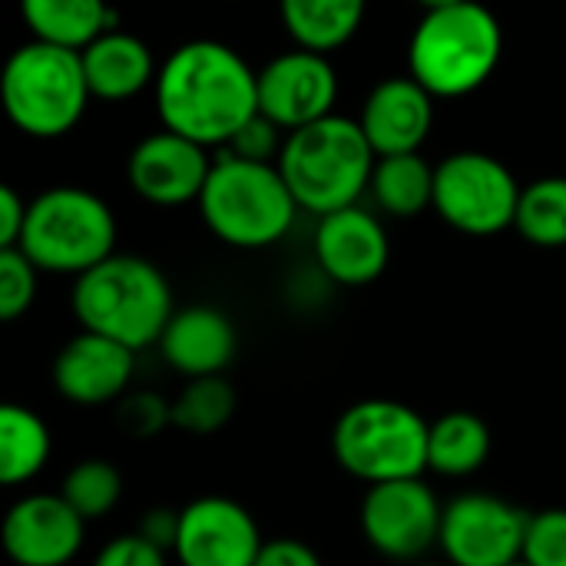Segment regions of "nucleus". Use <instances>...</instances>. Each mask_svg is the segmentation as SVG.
I'll list each match as a JSON object with an SVG mask.
<instances>
[{"mask_svg": "<svg viewBox=\"0 0 566 566\" xmlns=\"http://www.w3.org/2000/svg\"><path fill=\"white\" fill-rule=\"evenodd\" d=\"M156 109L166 129L222 149L259 113V73L219 40H189L159 66Z\"/></svg>", "mask_w": 566, "mask_h": 566, "instance_id": "obj_1", "label": "nucleus"}, {"mask_svg": "<svg viewBox=\"0 0 566 566\" xmlns=\"http://www.w3.org/2000/svg\"><path fill=\"white\" fill-rule=\"evenodd\" d=\"M70 305L80 328L106 335L133 352L159 345L176 312L166 275L149 259L119 252L76 275Z\"/></svg>", "mask_w": 566, "mask_h": 566, "instance_id": "obj_2", "label": "nucleus"}, {"mask_svg": "<svg viewBox=\"0 0 566 566\" xmlns=\"http://www.w3.org/2000/svg\"><path fill=\"white\" fill-rule=\"evenodd\" d=\"M279 169L298 202V209L328 216L358 206L375 172V149L358 119L338 113L285 133Z\"/></svg>", "mask_w": 566, "mask_h": 566, "instance_id": "obj_3", "label": "nucleus"}, {"mask_svg": "<svg viewBox=\"0 0 566 566\" xmlns=\"http://www.w3.org/2000/svg\"><path fill=\"white\" fill-rule=\"evenodd\" d=\"M504 56V30L494 10L464 0L424 10L408 43V73L438 99H458L481 90Z\"/></svg>", "mask_w": 566, "mask_h": 566, "instance_id": "obj_4", "label": "nucleus"}, {"mask_svg": "<svg viewBox=\"0 0 566 566\" xmlns=\"http://www.w3.org/2000/svg\"><path fill=\"white\" fill-rule=\"evenodd\" d=\"M206 229L232 249H265L289 235L298 202L279 163L219 153L199 196Z\"/></svg>", "mask_w": 566, "mask_h": 566, "instance_id": "obj_5", "label": "nucleus"}, {"mask_svg": "<svg viewBox=\"0 0 566 566\" xmlns=\"http://www.w3.org/2000/svg\"><path fill=\"white\" fill-rule=\"evenodd\" d=\"M0 99L20 133L33 139L66 136L93 99L80 50L46 40L17 46L3 63Z\"/></svg>", "mask_w": 566, "mask_h": 566, "instance_id": "obj_6", "label": "nucleus"}, {"mask_svg": "<svg viewBox=\"0 0 566 566\" xmlns=\"http://www.w3.org/2000/svg\"><path fill=\"white\" fill-rule=\"evenodd\" d=\"M428 434L431 421H424L411 405L368 398L338 415L332 428V454L345 474L368 488L424 478Z\"/></svg>", "mask_w": 566, "mask_h": 566, "instance_id": "obj_7", "label": "nucleus"}, {"mask_svg": "<svg viewBox=\"0 0 566 566\" xmlns=\"http://www.w3.org/2000/svg\"><path fill=\"white\" fill-rule=\"evenodd\" d=\"M20 252L53 275H83L116 252L113 209L90 189L53 186L30 199Z\"/></svg>", "mask_w": 566, "mask_h": 566, "instance_id": "obj_8", "label": "nucleus"}, {"mask_svg": "<svg viewBox=\"0 0 566 566\" xmlns=\"http://www.w3.org/2000/svg\"><path fill=\"white\" fill-rule=\"evenodd\" d=\"M521 186L514 172L478 149H464L434 169V212L464 235H497L514 229Z\"/></svg>", "mask_w": 566, "mask_h": 566, "instance_id": "obj_9", "label": "nucleus"}, {"mask_svg": "<svg viewBox=\"0 0 566 566\" xmlns=\"http://www.w3.org/2000/svg\"><path fill=\"white\" fill-rule=\"evenodd\" d=\"M444 504L424 478L371 484L358 507L365 544L391 564L424 560L441 537Z\"/></svg>", "mask_w": 566, "mask_h": 566, "instance_id": "obj_10", "label": "nucleus"}, {"mask_svg": "<svg viewBox=\"0 0 566 566\" xmlns=\"http://www.w3.org/2000/svg\"><path fill=\"white\" fill-rule=\"evenodd\" d=\"M531 514L517 504L468 491L444 504L438 551L451 566H511L524 560Z\"/></svg>", "mask_w": 566, "mask_h": 566, "instance_id": "obj_11", "label": "nucleus"}, {"mask_svg": "<svg viewBox=\"0 0 566 566\" xmlns=\"http://www.w3.org/2000/svg\"><path fill=\"white\" fill-rule=\"evenodd\" d=\"M338 73L325 53L295 46L259 70V113L292 133L335 113Z\"/></svg>", "mask_w": 566, "mask_h": 566, "instance_id": "obj_12", "label": "nucleus"}, {"mask_svg": "<svg viewBox=\"0 0 566 566\" xmlns=\"http://www.w3.org/2000/svg\"><path fill=\"white\" fill-rule=\"evenodd\" d=\"M265 537L255 517L232 497H196L179 511L172 560L179 566H255Z\"/></svg>", "mask_w": 566, "mask_h": 566, "instance_id": "obj_13", "label": "nucleus"}, {"mask_svg": "<svg viewBox=\"0 0 566 566\" xmlns=\"http://www.w3.org/2000/svg\"><path fill=\"white\" fill-rule=\"evenodd\" d=\"M0 544L13 566H70L86 544V521L63 494H23L3 514Z\"/></svg>", "mask_w": 566, "mask_h": 566, "instance_id": "obj_14", "label": "nucleus"}, {"mask_svg": "<svg viewBox=\"0 0 566 566\" xmlns=\"http://www.w3.org/2000/svg\"><path fill=\"white\" fill-rule=\"evenodd\" d=\"M212 163L216 159L206 156L202 143L163 126L133 146L126 159V179L133 192L153 206H186L199 202Z\"/></svg>", "mask_w": 566, "mask_h": 566, "instance_id": "obj_15", "label": "nucleus"}, {"mask_svg": "<svg viewBox=\"0 0 566 566\" xmlns=\"http://www.w3.org/2000/svg\"><path fill=\"white\" fill-rule=\"evenodd\" d=\"M133 371H136L133 348L83 328L53 358V388L70 405L99 408L119 401L129 391Z\"/></svg>", "mask_w": 566, "mask_h": 566, "instance_id": "obj_16", "label": "nucleus"}, {"mask_svg": "<svg viewBox=\"0 0 566 566\" xmlns=\"http://www.w3.org/2000/svg\"><path fill=\"white\" fill-rule=\"evenodd\" d=\"M315 259H318V269L338 285H348V289L371 285L375 279H381L391 259L388 232L381 219L361 206L318 216Z\"/></svg>", "mask_w": 566, "mask_h": 566, "instance_id": "obj_17", "label": "nucleus"}, {"mask_svg": "<svg viewBox=\"0 0 566 566\" xmlns=\"http://www.w3.org/2000/svg\"><path fill=\"white\" fill-rule=\"evenodd\" d=\"M375 156L418 153L434 126V96L408 73L381 80L358 116Z\"/></svg>", "mask_w": 566, "mask_h": 566, "instance_id": "obj_18", "label": "nucleus"}, {"mask_svg": "<svg viewBox=\"0 0 566 566\" xmlns=\"http://www.w3.org/2000/svg\"><path fill=\"white\" fill-rule=\"evenodd\" d=\"M235 348H239V335L232 318L212 305L176 308L159 338L163 361L182 378L222 375L232 365Z\"/></svg>", "mask_w": 566, "mask_h": 566, "instance_id": "obj_19", "label": "nucleus"}, {"mask_svg": "<svg viewBox=\"0 0 566 566\" xmlns=\"http://www.w3.org/2000/svg\"><path fill=\"white\" fill-rule=\"evenodd\" d=\"M80 56H83L90 93L96 99H113V103L129 99V96L143 93L149 83H156V76H159L153 50L126 30L109 27L90 46H83Z\"/></svg>", "mask_w": 566, "mask_h": 566, "instance_id": "obj_20", "label": "nucleus"}, {"mask_svg": "<svg viewBox=\"0 0 566 566\" xmlns=\"http://www.w3.org/2000/svg\"><path fill=\"white\" fill-rule=\"evenodd\" d=\"M491 458V428L474 411H444L431 421L428 471L461 481L478 474Z\"/></svg>", "mask_w": 566, "mask_h": 566, "instance_id": "obj_21", "label": "nucleus"}, {"mask_svg": "<svg viewBox=\"0 0 566 566\" xmlns=\"http://www.w3.org/2000/svg\"><path fill=\"white\" fill-rule=\"evenodd\" d=\"M368 0H279L282 27L289 36L305 50H338L345 46L361 20H365Z\"/></svg>", "mask_w": 566, "mask_h": 566, "instance_id": "obj_22", "label": "nucleus"}, {"mask_svg": "<svg viewBox=\"0 0 566 566\" xmlns=\"http://www.w3.org/2000/svg\"><path fill=\"white\" fill-rule=\"evenodd\" d=\"M20 13L33 40L70 50L90 46L113 23L106 0H20Z\"/></svg>", "mask_w": 566, "mask_h": 566, "instance_id": "obj_23", "label": "nucleus"}, {"mask_svg": "<svg viewBox=\"0 0 566 566\" xmlns=\"http://www.w3.org/2000/svg\"><path fill=\"white\" fill-rule=\"evenodd\" d=\"M53 454V434L46 421L23 405L0 408V481L7 488L30 484Z\"/></svg>", "mask_w": 566, "mask_h": 566, "instance_id": "obj_24", "label": "nucleus"}, {"mask_svg": "<svg viewBox=\"0 0 566 566\" xmlns=\"http://www.w3.org/2000/svg\"><path fill=\"white\" fill-rule=\"evenodd\" d=\"M434 169L421 153L378 156L371 172V196L381 212L398 219H415L434 206Z\"/></svg>", "mask_w": 566, "mask_h": 566, "instance_id": "obj_25", "label": "nucleus"}, {"mask_svg": "<svg viewBox=\"0 0 566 566\" xmlns=\"http://www.w3.org/2000/svg\"><path fill=\"white\" fill-rule=\"evenodd\" d=\"M235 415V388L222 375L186 378V388L172 398V428L206 438L222 431Z\"/></svg>", "mask_w": 566, "mask_h": 566, "instance_id": "obj_26", "label": "nucleus"}, {"mask_svg": "<svg viewBox=\"0 0 566 566\" xmlns=\"http://www.w3.org/2000/svg\"><path fill=\"white\" fill-rule=\"evenodd\" d=\"M514 229L541 249L566 245V176H547L521 189Z\"/></svg>", "mask_w": 566, "mask_h": 566, "instance_id": "obj_27", "label": "nucleus"}, {"mask_svg": "<svg viewBox=\"0 0 566 566\" xmlns=\"http://www.w3.org/2000/svg\"><path fill=\"white\" fill-rule=\"evenodd\" d=\"M63 501L90 524L99 521L106 514L116 511L119 497H123V478L116 471L113 461L106 458H86L80 464H73L60 484Z\"/></svg>", "mask_w": 566, "mask_h": 566, "instance_id": "obj_28", "label": "nucleus"}, {"mask_svg": "<svg viewBox=\"0 0 566 566\" xmlns=\"http://www.w3.org/2000/svg\"><path fill=\"white\" fill-rule=\"evenodd\" d=\"M36 275L40 269L27 259V252L0 249V318L17 322L20 315L30 312L36 298Z\"/></svg>", "mask_w": 566, "mask_h": 566, "instance_id": "obj_29", "label": "nucleus"}, {"mask_svg": "<svg viewBox=\"0 0 566 566\" xmlns=\"http://www.w3.org/2000/svg\"><path fill=\"white\" fill-rule=\"evenodd\" d=\"M116 421L129 438L149 441L172 424V401L156 391H126L116 408Z\"/></svg>", "mask_w": 566, "mask_h": 566, "instance_id": "obj_30", "label": "nucleus"}, {"mask_svg": "<svg viewBox=\"0 0 566 566\" xmlns=\"http://www.w3.org/2000/svg\"><path fill=\"white\" fill-rule=\"evenodd\" d=\"M524 560L531 566H566V507L531 514Z\"/></svg>", "mask_w": 566, "mask_h": 566, "instance_id": "obj_31", "label": "nucleus"}, {"mask_svg": "<svg viewBox=\"0 0 566 566\" xmlns=\"http://www.w3.org/2000/svg\"><path fill=\"white\" fill-rule=\"evenodd\" d=\"M90 566H169V551L149 544L143 534H119L103 544Z\"/></svg>", "mask_w": 566, "mask_h": 566, "instance_id": "obj_32", "label": "nucleus"}, {"mask_svg": "<svg viewBox=\"0 0 566 566\" xmlns=\"http://www.w3.org/2000/svg\"><path fill=\"white\" fill-rule=\"evenodd\" d=\"M279 133H282V129H279L269 116L255 113V116L229 139V146H222V149L232 153V156H242V159L269 163V159H279L282 143H285V139H279Z\"/></svg>", "mask_w": 566, "mask_h": 566, "instance_id": "obj_33", "label": "nucleus"}, {"mask_svg": "<svg viewBox=\"0 0 566 566\" xmlns=\"http://www.w3.org/2000/svg\"><path fill=\"white\" fill-rule=\"evenodd\" d=\"M255 566H325L318 551L298 537H272L262 544Z\"/></svg>", "mask_w": 566, "mask_h": 566, "instance_id": "obj_34", "label": "nucleus"}, {"mask_svg": "<svg viewBox=\"0 0 566 566\" xmlns=\"http://www.w3.org/2000/svg\"><path fill=\"white\" fill-rule=\"evenodd\" d=\"M27 206L13 186H0V249L20 245L23 226H27Z\"/></svg>", "mask_w": 566, "mask_h": 566, "instance_id": "obj_35", "label": "nucleus"}, {"mask_svg": "<svg viewBox=\"0 0 566 566\" xmlns=\"http://www.w3.org/2000/svg\"><path fill=\"white\" fill-rule=\"evenodd\" d=\"M136 534H143L149 544H156V547H163V551L172 554L176 537H179V511H169V507L146 511L143 521H139V527H136Z\"/></svg>", "mask_w": 566, "mask_h": 566, "instance_id": "obj_36", "label": "nucleus"}, {"mask_svg": "<svg viewBox=\"0 0 566 566\" xmlns=\"http://www.w3.org/2000/svg\"><path fill=\"white\" fill-rule=\"evenodd\" d=\"M424 10H441V7H454V3H464V0H418Z\"/></svg>", "mask_w": 566, "mask_h": 566, "instance_id": "obj_37", "label": "nucleus"}, {"mask_svg": "<svg viewBox=\"0 0 566 566\" xmlns=\"http://www.w3.org/2000/svg\"><path fill=\"white\" fill-rule=\"evenodd\" d=\"M408 566H451L448 560L444 564H431V560H418V564H408Z\"/></svg>", "mask_w": 566, "mask_h": 566, "instance_id": "obj_38", "label": "nucleus"}, {"mask_svg": "<svg viewBox=\"0 0 566 566\" xmlns=\"http://www.w3.org/2000/svg\"><path fill=\"white\" fill-rule=\"evenodd\" d=\"M511 566H531L527 560H517V564H511Z\"/></svg>", "mask_w": 566, "mask_h": 566, "instance_id": "obj_39", "label": "nucleus"}]
</instances>
